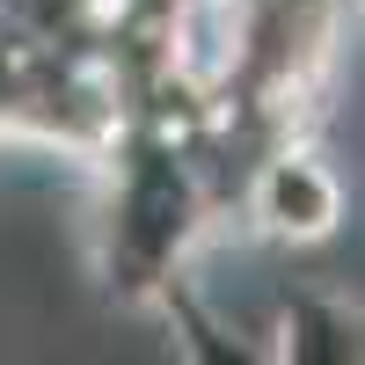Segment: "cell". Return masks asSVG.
<instances>
[{
  "instance_id": "1",
  "label": "cell",
  "mask_w": 365,
  "mask_h": 365,
  "mask_svg": "<svg viewBox=\"0 0 365 365\" xmlns=\"http://www.w3.org/2000/svg\"><path fill=\"white\" fill-rule=\"evenodd\" d=\"M168 58L190 88H220L249 58V0H175Z\"/></svg>"
}]
</instances>
